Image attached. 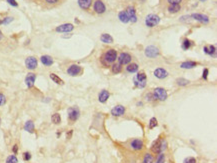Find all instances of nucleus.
<instances>
[{
	"instance_id": "423d86ee",
	"label": "nucleus",
	"mask_w": 217,
	"mask_h": 163,
	"mask_svg": "<svg viewBox=\"0 0 217 163\" xmlns=\"http://www.w3.org/2000/svg\"><path fill=\"white\" fill-rule=\"evenodd\" d=\"M93 11L98 15H101V14L105 13V11H106V6H105V4L102 0H94L93 1Z\"/></svg>"
},
{
	"instance_id": "f8f14e48",
	"label": "nucleus",
	"mask_w": 217,
	"mask_h": 163,
	"mask_svg": "<svg viewBox=\"0 0 217 163\" xmlns=\"http://www.w3.org/2000/svg\"><path fill=\"white\" fill-rule=\"evenodd\" d=\"M130 146L131 148L135 151H139V150H142L143 147H144V142L143 140H141L139 138H135L133 140H131L130 142Z\"/></svg>"
},
{
	"instance_id": "f704fd0d",
	"label": "nucleus",
	"mask_w": 217,
	"mask_h": 163,
	"mask_svg": "<svg viewBox=\"0 0 217 163\" xmlns=\"http://www.w3.org/2000/svg\"><path fill=\"white\" fill-rule=\"evenodd\" d=\"M191 45H192V43H191V41L189 39H184L183 42H182V45H181V47H182L183 50H188V49H190Z\"/></svg>"
},
{
	"instance_id": "c9c22d12",
	"label": "nucleus",
	"mask_w": 217,
	"mask_h": 163,
	"mask_svg": "<svg viewBox=\"0 0 217 163\" xmlns=\"http://www.w3.org/2000/svg\"><path fill=\"white\" fill-rule=\"evenodd\" d=\"M189 83H190L189 80L185 79V78H178V79H176V84H177L178 86H186V85H188Z\"/></svg>"
},
{
	"instance_id": "4be33fe9",
	"label": "nucleus",
	"mask_w": 217,
	"mask_h": 163,
	"mask_svg": "<svg viewBox=\"0 0 217 163\" xmlns=\"http://www.w3.org/2000/svg\"><path fill=\"white\" fill-rule=\"evenodd\" d=\"M167 10H168V12L171 14L178 13L181 10V5L180 4H168Z\"/></svg>"
},
{
	"instance_id": "a19ab883",
	"label": "nucleus",
	"mask_w": 217,
	"mask_h": 163,
	"mask_svg": "<svg viewBox=\"0 0 217 163\" xmlns=\"http://www.w3.org/2000/svg\"><path fill=\"white\" fill-rule=\"evenodd\" d=\"M30 159H31V154H30V152H24V153H23V160L24 161H29Z\"/></svg>"
},
{
	"instance_id": "6e6552de",
	"label": "nucleus",
	"mask_w": 217,
	"mask_h": 163,
	"mask_svg": "<svg viewBox=\"0 0 217 163\" xmlns=\"http://www.w3.org/2000/svg\"><path fill=\"white\" fill-rule=\"evenodd\" d=\"M144 52H145V55L147 56L148 58H155L160 54L159 49L156 46H153V45H150V46L146 47Z\"/></svg>"
},
{
	"instance_id": "8fccbe9b",
	"label": "nucleus",
	"mask_w": 217,
	"mask_h": 163,
	"mask_svg": "<svg viewBox=\"0 0 217 163\" xmlns=\"http://www.w3.org/2000/svg\"><path fill=\"white\" fill-rule=\"evenodd\" d=\"M72 132H73L72 130H70V131H69V133H67V138H68V139H70V138H71V135H72Z\"/></svg>"
},
{
	"instance_id": "2eb2a0df",
	"label": "nucleus",
	"mask_w": 217,
	"mask_h": 163,
	"mask_svg": "<svg viewBox=\"0 0 217 163\" xmlns=\"http://www.w3.org/2000/svg\"><path fill=\"white\" fill-rule=\"evenodd\" d=\"M35 80H36V74L33 72H30L27 74L26 77H25V84L27 85L28 88H32L34 86Z\"/></svg>"
},
{
	"instance_id": "cd10ccee",
	"label": "nucleus",
	"mask_w": 217,
	"mask_h": 163,
	"mask_svg": "<svg viewBox=\"0 0 217 163\" xmlns=\"http://www.w3.org/2000/svg\"><path fill=\"white\" fill-rule=\"evenodd\" d=\"M100 40L103 42V43H113V38L111 36L110 34L107 33H103L101 36H100Z\"/></svg>"
},
{
	"instance_id": "c03bdc74",
	"label": "nucleus",
	"mask_w": 217,
	"mask_h": 163,
	"mask_svg": "<svg viewBox=\"0 0 217 163\" xmlns=\"http://www.w3.org/2000/svg\"><path fill=\"white\" fill-rule=\"evenodd\" d=\"M168 4H181L182 0H166Z\"/></svg>"
},
{
	"instance_id": "aec40b11",
	"label": "nucleus",
	"mask_w": 217,
	"mask_h": 163,
	"mask_svg": "<svg viewBox=\"0 0 217 163\" xmlns=\"http://www.w3.org/2000/svg\"><path fill=\"white\" fill-rule=\"evenodd\" d=\"M109 96H110V93L108 92V91H107L106 89L101 90V91H100L99 95H98V100H99V102L105 103V102H106V101L108 100Z\"/></svg>"
},
{
	"instance_id": "e433bc0d",
	"label": "nucleus",
	"mask_w": 217,
	"mask_h": 163,
	"mask_svg": "<svg viewBox=\"0 0 217 163\" xmlns=\"http://www.w3.org/2000/svg\"><path fill=\"white\" fill-rule=\"evenodd\" d=\"M158 125V122H157V119L155 118V117H152V118H151L150 120H149V122H148V127L150 129H153V128H155L156 126Z\"/></svg>"
},
{
	"instance_id": "9d476101",
	"label": "nucleus",
	"mask_w": 217,
	"mask_h": 163,
	"mask_svg": "<svg viewBox=\"0 0 217 163\" xmlns=\"http://www.w3.org/2000/svg\"><path fill=\"white\" fill-rule=\"evenodd\" d=\"M25 65H26V68L29 70H34L37 68L38 65V61L37 59L34 57V56H29L25 60Z\"/></svg>"
},
{
	"instance_id": "3c124183",
	"label": "nucleus",
	"mask_w": 217,
	"mask_h": 163,
	"mask_svg": "<svg viewBox=\"0 0 217 163\" xmlns=\"http://www.w3.org/2000/svg\"><path fill=\"white\" fill-rule=\"evenodd\" d=\"M2 38H3V34H2V32H1V30H0V41L2 40Z\"/></svg>"
},
{
	"instance_id": "603ef678",
	"label": "nucleus",
	"mask_w": 217,
	"mask_h": 163,
	"mask_svg": "<svg viewBox=\"0 0 217 163\" xmlns=\"http://www.w3.org/2000/svg\"><path fill=\"white\" fill-rule=\"evenodd\" d=\"M141 105H142V102H138L137 103V106H141Z\"/></svg>"
},
{
	"instance_id": "4468645a",
	"label": "nucleus",
	"mask_w": 217,
	"mask_h": 163,
	"mask_svg": "<svg viewBox=\"0 0 217 163\" xmlns=\"http://www.w3.org/2000/svg\"><path fill=\"white\" fill-rule=\"evenodd\" d=\"M125 111H126V108L124 107V106H122V105H116L115 107H113L112 109H111V114H112L113 116L119 117V116L124 115L125 114Z\"/></svg>"
},
{
	"instance_id": "7ed1b4c3",
	"label": "nucleus",
	"mask_w": 217,
	"mask_h": 163,
	"mask_svg": "<svg viewBox=\"0 0 217 163\" xmlns=\"http://www.w3.org/2000/svg\"><path fill=\"white\" fill-rule=\"evenodd\" d=\"M159 22H160V18L158 15H156V14H149L145 18V24H146V26L149 28L157 26Z\"/></svg>"
},
{
	"instance_id": "6e6d98bb",
	"label": "nucleus",
	"mask_w": 217,
	"mask_h": 163,
	"mask_svg": "<svg viewBox=\"0 0 217 163\" xmlns=\"http://www.w3.org/2000/svg\"><path fill=\"white\" fill-rule=\"evenodd\" d=\"M31 1H36V0H31Z\"/></svg>"
},
{
	"instance_id": "b1692460",
	"label": "nucleus",
	"mask_w": 217,
	"mask_h": 163,
	"mask_svg": "<svg viewBox=\"0 0 217 163\" xmlns=\"http://www.w3.org/2000/svg\"><path fill=\"white\" fill-rule=\"evenodd\" d=\"M111 72L113 74H118L122 71V65L119 64L118 62H114L113 64H111Z\"/></svg>"
},
{
	"instance_id": "1a4fd4ad",
	"label": "nucleus",
	"mask_w": 217,
	"mask_h": 163,
	"mask_svg": "<svg viewBox=\"0 0 217 163\" xmlns=\"http://www.w3.org/2000/svg\"><path fill=\"white\" fill-rule=\"evenodd\" d=\"M117 60H118V63L121 65H127L129 63H131L132 61V57L129 53H126V52H122L120 53L119 56H117Z\"/></svg>"
},
{
	"instance_id": "9b49d317",
	"label": "nucleus",
	"mask_w": 217,
	"mask_h": 163,
	"mask_svg": "<svg viewBox=\"0 0 217 163\" xmlns=\"http://www.w3.org/2000/svg\"><path fill=\"white\" fill-rule=\"evenodd\" d=\"M74 29V25L71 23H65V24H61L55 28V31L56 32H60V33H66V32H71L72 30Z\"/></svg>"
},
{
	"instance_id": "09e8293b",
	"label": "nucleus",
	"mask_w": 217,
	"mask_h": 163,
	"mask_svg": "<svg viewBox=\"0 0 217 163\" xmlns=\"http://www.w3.org/2000/svg\"><path fill=\"white\" fill-rule=\"evenodd\" d=\"M12 151H13L14 154H17V152H18V145H17V144H14V145H13Z\"/></svg>"
},
{
	"instance_id": "c756f323",
	"label": "nucleus",
	"mask_w": 217,
	"mask_h": 163,
	"mask_svg": "<svg viewBox=\"0 0 217 163\" xmlns=\"http://www.w3.org/2000/svg\"><path fill=\"white\" fill-rule=\"evenodd\" d=\"M118 18L122 23H128L129 22V17L126 11H120L118 14Z\"/></svg>"
},
{
	"instance_id": "39448f33",
	"label": "nucleus",
	"mask_w": 217,
	"mask_h": 163,
	"mask_svg": "<svg viewBox=\"0 0 217 163\" xmlns=\"http://www.w3.org/2000/svg\"><path fill=\"white\" fill-rule=\"evenodd\" d=\"M153 95L156 100H159V101H165L168 97V94H167V91H166L164 88L162 87H156L153 90Z\"/></svg>"
},
{
	"instance_id": "473e14b6",
	"label": "nucleus",
	"mask_w": 217,
	"mask_h": 163,
	"mask_svg": "<svg viewBox=\"0 0 217 163\" xmlns=\"http://www.w3.org/2000/svg\"><path fill=\"white\" fill-rule=\"evenodd\" d=\"M154 162V157L151 153H145L144 157H143V160L142 163H153Z\"/></svg>"
},
{
	"instance_id": "393cba45",
	"label": "nucleus",
	"mask_w": 217,
	"mask_h": 163,
	"mask_svg": "<svg viewBox=\"0 0 217 163\" xmlns=\"http://www.w3.org/2000/svg\"><path fill=\"white\" fill-rule=\"evenodd\" d=\"M138 68H139V66L137 63H129L126 66V71H127L128 73H135L138 71Z\"/></svg>"
},
{
	"instance_id": "bb28decb",
	"label": "nucleus",
	"mask_w": 217,
	"mask_h": 163,
	"mask_svg": "<svg viewBox=\"0 0 217 163\" xmlns=\"http://www.w3.org/2000/svg\"><path fill=\"white\" fill-rule=\"evenodd\" d=\"M160 141H161V137H158L157 139H156L152 145H151V151L153 152V153L155 154H158V149H159V145H160Z\"/></svg>"
},
{
	"instance_id": "58836bf2",
	"label": "nucleus",
	"mask_w": 217,
	"mask_h": 163,
	"mask_svg": "<svg viewBox=\"0 0 217 163\" xmlns=\"http://www.w3.org/2000/svg\"><path fill=\"white\" fill-rule=\"evenodd\" d=\"M165 162V154L164 153H159L157 155V158H156V161L153 163H164Z\"/></svg>"
},
{
	"instance_id": "ddd939ff",
	"label": "nucleus",
	"mask_w": 217,
	"mask_h": 163,
	"mask_svg": "<svg viewBox=\"0 0 217 163\" xmlns=\"http://www.w3.org/2000/svg\"><path fill=\"white\" fill-rule=\"evenodd\" d=\"M190 17H192V19L197 20V21L203 23V24L209 23V17L207 16V15H204V14H201V13H193V14H191Z\"/></svg>"
},
{
	"instance_id": "de8ad7c7",
	"label": "nucleus",
	"mask_w": 217,
	"mask_h": 163,
	"mask_svg": "<svg viewBox=\"0 0 217 163\" xmlns=\"http://www.w3.org/2000/svg\"><path fill=\"white\" fill-rule=\"evenodd\" d=\"M208 72H209V71H208V69L207 68H205L204 70H203V75H202V78L203 79H207V76H208Z\"/></svg>"
},
{
	"instance_id": "f257e3e1",
	"label": "nucleus",
	"mask_w": 217,
	"mask_h": 163,
	"mask_svg": "<svg viewBox=\"0 0 217 163\" xmlns=\"http://www.w3.org/2000/svg\"><path fill=\"white\" fill-rule=\"evenodd\" d=\"M117 51H116L115 49L113 48H110V49H107L106 51H105L101 58H100V62H101V64L104 66V67H108V66H110L111 64H113L116 59H117Z\"/></svg>"
},
{
	"instance_id": "a18cd8bd",
	"label": "nucleus",
	"mask_w": 217,
	"mask_h": 163,
	"mask_svg": "<svg viewBox=\"0 0 217 163\" xmlns=\"http://www.w3.org/2000/svg\"><path fill=\"white\" fill-rule=\"evenodd\" d=\"M13 20V18L12 17H6L5 18L3 21H0V24H7V23H9V22H11Z\"/></svg>"
},
{
	"instance_id": "f3484780",
	"label": "nucleus",
	"mask_w": 217,
	"mask_h": 163,
	"mask_svg": "<svg viewBox=\"0 0 217 163\" xmlns=\"http://www.w3.org/2000/svg\"><path fill=\"white\" fill-rule=\"evenodd\" d=\"M126 13H127L128 17H129V21L131 22H136L137 21V16H136V11L135 8L133 6H128L126 8Z\"/></svg>"
},
{
	"instance_id": "c85d7f7f",
	"label": "nucleus",
	"mask_w": 217,
	"mask_h": 163,
	"mask_svg": "<svg viewBox=\"0 0 217 163\" xmlns=\"http://www.w3.org/2000/svg\"><path fill=\"white\" fill-rule=\"evenodd\" d=\"M166 150H167V141H166V139H164V138H161L159 149H158V154L164 153Z\"/></svg>"
},
{
	"instance_id": "7c9ffc66",
	"label": "nucleus",
	"mask_w": 217,
	"mask_h": 163,
	"mask_svg": "<svg viewBox=\"0 0 217 163\" xmlns=\"http://www.w3.org/2000/svg\"><path fill=\"white\" fill-rule=\"evenodd\" d=\"M50 79H51L53 82H55L56 84H59V85H63L64 84V81L59 77V76H57L56 74L54 73H50Z\"/></svg>"
},
{
	"instance_id": "0eeeda50",
	"label": "nucleus",
	"mask_w": 217,
	"mask_h": 163,
	"mask_svg": "<svg viewBox=\"0 0 217 163\" xmlns=\"http://www.w3.org/2000/svg\"><path fill=\"white\" fill-rule=\"evenodd\" d=\"M83 72V68L78 64H71L67 68V74L70 76H78Z\"/></svg>"
},
{
	"instance_id": "412c9836",
	"label": "nucleus",
	"mask_w": 217,
	"mask_h": 163,
	"mask_svg": "<svg viewBox=\"0 0 217 163\" xmlns=\"http://www.w3.org/2000/svg\"><path fill=\"white\" fill-rule=\"evenodd\" d=\"M40 61H41V63L44 65V66H51L53 64V58L51 57V56L49 55H42L41 57H40Z\"/></svg>"
},
{
	"instance_id": "4d7b16f0",
	"label": "nucleus",
	"mask_w": 217,
	"mask_h": 163,
	"mask_svg": "<svg viewBox=\"0 0 217 163\" xmlns=\"http://www.w3.org/2000/svg\"><path fill=\"white\" fill-rule=\"evenodd\" d=\"M0 123H1V119H0Z\"/></svg>"
},
{
	"instance_id": "5701e85b",
	"label": "nucleus",
	"mask_w": 217,
	"mask_h": 163,
	"mask_svg": "<svg viewBox=\"0 0 217 163\" xmlns=\"http://www.w3.org/2000/svg\"><path fill=\"white\" fill-rule=\"evenodd\" d=\"M197 65L198 63L194 62V61H185V62H182L180 64V67L183 69H191V68H194L195 66H197Z\"/></svg>"
},
{
	"instance_id": "79ce46f5",
	"label": "nucleus",
	"mask_w": 217,
	"mask_h": 163,
	"mask_svg": "<svg viewBox=\"0 0 217 163\" xmlns=\"http://www.w3.org/2000/svg\"><path fill=\"white\" fill-rule=\"evenodd\" d=\"M183 163H196V159L194 157H187L183 160Z\"/></svg>"
},
{
	"instance_id": "72a5a7b5",
	"label": "nucleus",
	"mask_w": 217,
	"mask_h": 163,
	"mask_svg": "<svg viewBox=\"0 0 217 163\" xmlns=\"http://www.w3.org/2000/svg\"><path fill=\"white\" fill-rule=\"evenodd\" d=\"M51 121L53 124H60L61 123V116L59 113H54L51 116Z\"/></svg>"
},
{
	"instance_id": "864d4df0",
	"label": "nucleus",
	"mask_w": 217,
	"mask_h": 163,
	"mask_svg": "<svg viewBox=\"0 0 217 163\" xmlns=\"http://www.w3.org/2000/svg\"><path fill=\"white\" fill-rule=\"evenodd\" d=\"M200 1H202V2H205V1H207V0H200Z\"/></svg>"
},
{
	"instance_id": "20e7f679",
	"label": "nucleus",
	"mask_w": 217,
	"mask_h": 163,
	"mask_svg": "<svg viewBox=\"0 0 217 163\" xmlns=\"http://www.w3.org/2000/svg\"><path fill=\"white\" fill-rule=\"evenodd\" d=\"M68 113V120L70 123H74L75 121L78 120L79 116H80V110L77 106H73V107H70L67 110Z\"/></svg>"
},
{
	"instance_id": "f03ea898",
	"label": "nucleus",
	"mask_w": 217,
	"mask_h": 163,
	"mask_svg": "<svg viewBox=\"0 0 217 163\" xmlns=\"http://www.w3.org/2000/svg\"><path fill=\"white\" fill-rule=\"evenodd\" d=\"M146 80H147V76H146L145 72L144 71H140V72L137 73L134 79V85L136 87L144 88L146 86Z\"/></svg>"
},
{
	"instance_id": "a211bd4d",
	"label": "nucleus",
	"mask_w": 217,
	"mask_h": 163,
	"mask_svg": "<svg viewBox=\"0 0 217 163\" xmlns=\"http://www.w3.org/2000/svg\"><path fill=\"white\" fill-rule=\"evenodd\" d=\"M92 3H93V0H78L79 7L82 10H85V11H88V10L91 8Z\"/></svg>"
},
{
	"instance_id": "2f4dec72",
	"label": "nucleus",
	"mask_w": 217,
	"mask_h": 163,
	"mask_svg": "<svg viewBox=\"0 0 217 163\" xmlns=\"http://www.w3.org/2000/svg\"><path fill=\"white\" fill-rule=\"evenodd\" d=\"M203 50L206 54L212 56V55H214V53L216 51V48H215V46H213V45H209V46H205L203 48Z\"/></svg>"
},
{
	"instance_id": "a878e982",
	"label": "nucleus",
	"mask_w": 217,
	"mask_h": 163,
	"mask_svg": "<svg viewBox=\"0 0 217 163\" xmlns=\"http://www.w3.org/2000/svg\"><path fill=\"white\" fill-rule=\"evenodd\" d=\"M34 129H35V126H34L33 121H32V120L26 121V123H25V125H24V130L27 131V132H29V133H33Z\"/></svg>"
},
{
	"instance_id": "6ab92c4d",
	"label": "nucleus",
	"mask_w": 217,
	"mask_h": 163,
	"mask_svg": "<svg viewBox=\"0 0 217 163\" xmlns=\"http://www.w3.org/2000/svg\"><path fill=\"white\" fill-rule=\"evenodd\" d=\"M154 76L159 79H164L168 76V72L164 68H157L154 70Z\"/></svg>"
},
{
	"instance_id": "4c0bfd02",
	"label": "nucleus",
	"mask_w": 217,
	"mask_h": 163,
	"mask_svg": "<svg viewBox=\"0 0 217 163\" xmlns=\"http://www.w3.org/2000/svg\"><path fill=\"white\" fill-rule=\"evenodd\" d=\"M145 100L147 101V102H153V101H155V97L152 92H148L145 94Z\"/></svg>"
},
{
	"instance_id": "5fc2aeb1",
	"label": "nucleus",
	"mask_w": 217,
	"mask_h": 163,
	"mask_svg": "<svg viewBox=\"0 0 217 163\" xmlns=\"http://www.w3.org/2000/svg\"><path fill=\"white\" fill-rule=\"evenodd\" d=\"M169 163H174V162H172V161H169Z\"/></svg>"
},
{
	"instance_id": "37998d69",
	"label": "nucleus",
	"mask_w": 217,
	"mask_h": 163,
	"mask_svg": "<svg viewBox=\"0 0 217 163\" xmlns=\"http://www.w3.org/2000/svg\"><path fill=\"white\" fill-rule=\"evenodd\" d=\"M5 103H6V97H5V95L0 93V106L4 105Z\"/></svg>"
},
{
	"instance_id": "ea45409f",
	"label": "nucleus",
	"mask_w": 217,
	"mask_h": 163,
	"mask_svg": "<svg viewBox=\"0 0 217 163\" xmlns=\"http://www.w3.org/2000/svg\"><path fill=\"white\" fill-rule=\"evenodd\" d=\"M6 163H18V159L15 155H9L6 158Z\"/></svg>"
},
{
	"instance_id": "dca6fc26",
	"label": "nucleus",
	"mask_w": 217,
	"mask_h": 163,
	"mask_svg": "<svg viewBox=\"0 0 217 163\" xmlns=\"http://www.w3.org/2000/svg\"><path fill=\"white\" fill-rule=\"evenodd\" d=\"M41 1L45 8H53L58 6L62 2V0H41Z\"/></svg>"
},
{
	"instance_id": "49530a36",
	"label": "nucleus",
	"mask_w": 217,
	"mask_h": 163,
	"mask_svg": "<svg viewBox=\"0 0 217 163\" xmlns=\"http://www.w3.org/2000/svg\"><path fill=\"white\" fill-rule=\"evenodd\" d=\"M6 1L10 4V5H12V6L14 7H17L18 6V3L15 1V0H6Z\"/></svg>"
}]
</instances>
